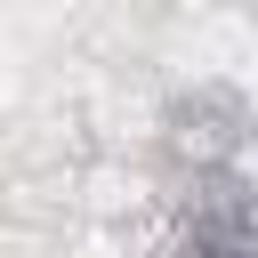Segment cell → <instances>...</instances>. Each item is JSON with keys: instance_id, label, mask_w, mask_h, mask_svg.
<instances>
[{"instance_id": "cell-1", "label": "cell", "mask_w": 258, "mask_h": 258, "mask_svg": "<svg viewBox=\"0 0 258 258\" xmlns=\"http://www.w3.org/2000/svg\"><path fill=\"white\" fill-rule=\"evenodd\" d=\"M169 250L177 258H258V194H250V177L242 169L177 177Z\"/></svg>"}, {"instance_id": "cell-2", "label": "cell", "mask_w": 258, "mask_h": 258, "mask_svg": "<svg viewBox=\"0 0 258 258\" xmlns=\"http://www.w3.org/2000/svg\"><path fill=\"white\" fill-rule=\"evenodd\" d=\"M250 129H258V121H250L242 89H226V81H194V89H177V97H169V113H161V153L177 161V177L242 169Z\"/></svg>"}]
</instances>
